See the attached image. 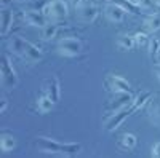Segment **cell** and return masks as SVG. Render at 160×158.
I'll use <instances>...</instances> for the list:
<instances>
[{"label":"cell","mask_w":160,"mask_h":158,"mask_svg":"<svg viewBox=\"0 0 160 158\" xmlns=\"http://www.w3.org/2000/svg\"><path fill=\"white\" fill-rule=\"evenodd\" d=\"M8 48L11 53H15L16 56L22 58L28 62H40L43 58V53L40 51L37 45H34L32 42L26 40L19 35H11L8 38Z\"/></svg>","instance_id":"obj_1"},{"label":"cell","mask_w":160,"mask_h":158,"mask_svg":"<svg viewBox=\"0 0 160 158\" xmlns=\"http://www.w3.org/2000/svg\"><path fill=\"white\" fill-rule=\"evenodd\" d=\"M42 13L47 16L48 21L51 22H61L68 18L69 15V7L64 0H53V2H47L42 8Z\"/></svg>","instance_id":"obj_2"},{"label":"cell","mask_w":160,"mask_h":158,"mask_svg":"<svg viewBox=\"0 0 160 158\" xmlns=\"http://www.w3.org/2000/svg\"><path fill=\"white\" fill-rule=\"evenodd\" d=\"M0 83L5 88H16L19 85V77L16 74V69L13 65L8 55H3L2 67H0Z\"/></svg>","instance_id":"obj_3"},{"label":"cell","mask_w":160,"mask_h":158,"mask_svg":"<svg viewBox=\"0 0 160 158\" xmlns=\"http://www.w3.org/2000/svg\"><path fill=\"white\" fill-rule=\"evenodd\" d=\"M133 101H135V96L131 94V91H122V93H114L112 99H109V102L106 104L104 107V112L106 115H112L118 110L122 109H127L130 107V105L133 104Z\"/></svg>","instance_id":"obj_4"},{"label":"cell","mask_w":160,"mask_h":158,"mask_svg":"<svg viewBox=\"0 0 160 158\" xmlns=\"http://www.w3.org/2000/svg\"><path fill=\"white\" fill-rule=\"evenodd\" d=\"M56 50L61 56H66V58H75L78 56L83 50V43L78 40L75 37H64L58 42L56 45Z\"/></svg>","instance_id":"obj_5"},{"label":"cell","mask_w":160,"mask_h":158,"mask_svg":"<svg viewBox=\"0 0 160 158\" xmlns=\"http://www.w3.org/2000/svg\"><path fill=\"white\" fill-rule=\"evenodd\" d=\"M130 115H133L131 105L127 107V109H122V110H118V112L109 115L108 118H106V122H104V129L108 131V133H114L117 128H120V125H122Z\"/></svg>","instance_id":"obj_6"},{"label":"cell","mask_w":160,"mask_h":158,"mask_svg":"<svg viewBox=\"0 0 160 158\" xmlns=\"http://www.w3.org/2000/svg\"><path fill=\"white\" fill-rule=\"evenodd\" d=\"M42 93H45L53 102H58L59 101V93H61V86H59V78L58 77H50L43 82V88H42Z\"/></svg>","instance_id":"obj_7"},{"label":"cell","mask_w":160,"mask_h":158,"mask_svg":"<svg viewBox=\"0 0 160 158\" xmlns=\"http://www.w3.org/2000/svg\"><path fill=\"white\" fill-rule=\"evenodd\" d=\"M106 85L112 93H122V91H131V83L127 78L120 75H109L106 78Z\"/></svg>","instance_id":"obj_8"},{"label":"cell","mask_w":160,"mask_h":158,"mask_svg":"<svg viewBox=\"0 0 160 158\" xmlns=\"http://www.w3.org/2000/svg\"><path fill=\"white\" fill-rule=\"evenodd\" d=\"M37 147L40 152H45V153H56V155H61V150H62V144L58 142V141H53L50 137H45V136H40L37 139Z\"/></svg>","instance_id":"obj_9"},{"label":"cell","mask_w":160,"mask_h":158,"mask_svg":"<svg viewBox=\"0 0 160 158\" xmlns=\"http://www.w3.org/2000/svg\"><path fill=\"white\" fill-rule=\"evenodd\" d=\"M78 18L80 21H83L87 24L95 22L96 18L99 16V8L95 3H83L82 7H78Z\"/></svg>","instance_id":"obj_10"},{"label":"cell","mask_w":160,"mask_h":158,"mask_svg":"<svg viewBox=\"0 0 160 158\" xmlns=\"http://www.w3.org/2000/svg\"><path fill=\"white\" fill-rule=\"evenodd\" d=\"M104 15H106V18H108L111 22L118 24V22H122L125 19L127 11L120 5H117L115 2H111V3H108V5L104 7Z\"/></svg>","instance_id":"obj_11"},{"label":"cell","mask_w":160,"mask_h":158,"mask_svg":"<svg viewBox=\"0 0 160 158\" xmlns=\"http://www.w3.org/2000/svg\"><path fill=\"white\" fill-rule=\"evenodd\" d=\"M24 18H26V22L29 26H34V27H40L42 29L43 26L47 24V16L42 13V10H37V8H29L24 11Z\"/></svg>","instance_id":"obj_12"},{"label":"cell","mask_w":160,"mask_h":158,"mask_svg":"<svg viewBox=\"0 0 160 158\" xmlns=\"http://www.w3.org/2000/svg\"><path fill=\"white\" fill-rule=\"evenodd\" d=\"M15 15L13 10H2V35H8L10 31H13V26H15Z\"/></svg>","instance_id":"obj_13"},{"label":"cell","mask_w":160,"mask_h":158,"mask_svg":"<svg viewBox=\"0 0 160 158\" xmlns=\"http://www.w3.org/2000/svg\"><path fill=\"white\" fill-rule=\"evenodd\" d=\"M151 99H152V93H151V91H141L138 96H135V101H133V104H131L133 113L139 112L142 107H146V105L151 102Z\"/></svg>","instance_id":"obj_14"},{"label":"cell","mask_w":160,"mask_h":158,"mask_svg":"<svg viewBox=\"0 0 160 158\" xmlns=\"http://www.w3.org/2000/svg\"><path fill=\"white\" fill-rule=\"evenodd\" d=\"M136 144H138V139L136 136L133 134V133H123L122 136H120V141H118V147L125 150V152H130L136 147Z\"/></svg>","instance_id":"obj_15"},{"label":"cell","mask_w":160,"mask_h":158,"mask_svg":"<svg viewBox=\"0 0 160 158\" xmlns=\"http://www.w3.org/2000/svg\"><path fill=\"white\" fill-rule=\"evenodd\" d=\"M16 149V137L10 133H2L0 136V150L8 153Z\"/></svg>","instance_id":"obj_16"},{"label":"cell","mask_w":160,"mask_h":158,"mask_svg":"<svg viewBox=\"0 0 160 158\" xmlns=\"http://www.w3.org/2000/svg\"><path fill=\"white\" fill-rule=\"evenodd\" d=\"M149 117L151 122L157 126H160V93L151 99V107H149Z\"/></svg>","instance_id":"obj_17"},{"label":"cell","mask_w":160,"mask_h":158,"mask_svg":"<svg viewBox=\"0 0 160 158\" xmlns=\"http://www.w3.org/2000/svg\"><path fill=\"white\" fill-rule=\"evenodd\" d=\"M53 107H55V102H53L45 93H42L37 98V110L40 113H48V112H51Z\"/></svg>","instance_id":"obj_18"},{"label":"cell","mask_w":160,"mask_h":158,"mask_svg":"<svg viewBox=\"0 0 160 158\" xmlns=\"http://www.w3.org/2000/svg\"><path fill=\"white\" fill-rule=\"evenodd\" d=\"M59 32V26L56 22H47L42 27V38L45 42H51Z\"/></svg>","instance_id":"obj_19"},{"label":"cell","mask_w":160,"mask_h":158,"mask_svg":"<svg viewBox=\"0 0 160 158\" xmlns=\"http://www.w3.org/2000/svg\"><path fill=\"white\" fill-rule=\"evenodd\" d=\"M117 46L122 51H131V50L138 48L136 42H135V37H133V35H120L118 40H117Z\"/></svg>","instance_id":"obj_20"},{"label":"cell","mask_w":160,"mask_h":158,"mask_svg":"<svg viewBox=\"0 0 160 158\" xmlns=\"http://www.w3.org/2000/svg\"><path fill=\"white\" fill-rule=\"evenodd\" d=\"M114 2L117 3V5H120L127 13H130V15H141L142 13V8L139 7V5H136L133 0H114Z\"/></svg>","instance_id":"obj_21"},{"label":"cell","mask_w":160,"mask_h":158,"mask_svg":"<svg viewBox=\"0 0 160 158\" xmlns=\"http://www.w3.org/2000/svg\"><path fill=\"white\" fill-rule=\"evenodd\" d=\"M142 27H144V32H148V34L157 32V31L160 29V16H158V15H152V16H149L148 19H144Z\"/></svg>","instance_id":"obj_22"},{"label":"cell","mask_w":160,"mask_h":158,"mask_svg":"<svg viewBox=\"0 0 160 158\" xmlns=\"http://www.w3.org/2000/svg\"><path fill=\"white\" fill-rule=\"evenodd\" d=\"M149 58L154 64L160 62V40L158 38H151L149 42Z\"/></svg>","instance_id":"obj_23"},{"label":"cell","mask_w":160,"mask_h":158,"mask_svg":"<svg viewBox=\"0 0 160 158\" xmlns=\"http://www.w3.org/2000/svg\"><path fill=\"white\" fill-rule=\"evenodd\" d=\"M80 152H82V144H78V142H68V144H62L61 155H64V156H75Z\"/></svg>","instance_id":"obj_24"},{"label":"cell","mask_w":160,"mask_h":158,"mask_svg":"<svg viewBox=\"0 0 160 158\" xmlns=\"http://www.w3.org/2000/svg\"><path fill=\"white\" fill-rule=\"evenodd\" d=\"M133 37H135V42H136V46H138V48H139V46H146V45H149V42H151V38H149L148 32H144V31L136 32Z\"/></svg>","instance_id":"obj_25"},{"label":"cell","mask_w":160,"mask_h":158,"mask_svg":"<svg viewBox=\"0 0 160 158\" xmlns=\"http://www.w3.org/2000/svg\"><path fill=\"white\" fill-rule=\"evenodd\" d=\"M136 5H139L142 10H151L152 7H154V2L152 0H133Z\"/></svg>","instance_id":"obj_26"},{"label":"cell","mask_w":160,"mask_h":158,"mask_svg":"<svg viewBox=\"0 0 160 158\" xmlns=\"http://www.w3.org/2000/svg\"><path fill=\"white\" fill-rule=\"evenodd\" d=\"M152 156L155 158H160V142H155L154 146H152V152H151Z\"/></svg>","instance_id":"obj_27"},{"label":"cell","mask_w":160,"mask_h":158,"mask_svg":"<svg viewBox=\"0 0 160 158\" xmlns=\"http://www.w3.org/2000/svg\"><path fill=\"white\" fill-rule=\"evenodd\" d=\"M7 107H8V101L7 98H2V104H0V112H7Z\"/></svg>","instance_id":"obj_28"},{"label":"cell","mask_w":160,"mask_h":158,"mask_svg":"<svg viewBox=\"0 0 160 158\" xmlns=\"http://www.w3.org/2000/svg\"><path fill=\"white\" fill-rule=\"evenodd\" d=\"M69 2H71V5L74 8H78V7H82L85 3V0H69Z\"/></svg>","instance_id":"obj_29"},{"label":"cell","mask_w":160,"mask_h":158,"mask_svg":"<svg viewBox=\"0 0 160 158\" xmlns=\"http://www.w3.org/2000/svg\"><path fill=\"white\" fill-rule=\"evenodd\" d=\"M154 72H155L157 78L160 80V62H158V64H154Z\"/></svg>","instance_id":"obj_30"},{"label":"cell","mask_w":160,"mask_h":158,"mask_svg":"<svg viewBox=\"0 0 160 158\" xmlns=\"http://www.w3.org/2000/svg\"><path fill=\"white\" fill-rule=\"evenodd\" d=\"M98 3H104V5H108V3H111V0H96Z\"/></svg>","instance_id":"obj_31"},{"label":"cell","mask_w":160,"mask_h":158,"mask_svg":"<svg viewBox=\"0 0 160 158\" xmlns=\"http://www.w3.org/2000/svg\"><path fill=\"white\" fill-rule=\"evenodd\" d=\"M152 2H154V5H155V7H158V8H160V0H152Z\"/></svg>","instance_id":"obj_32"}]
</instances>
